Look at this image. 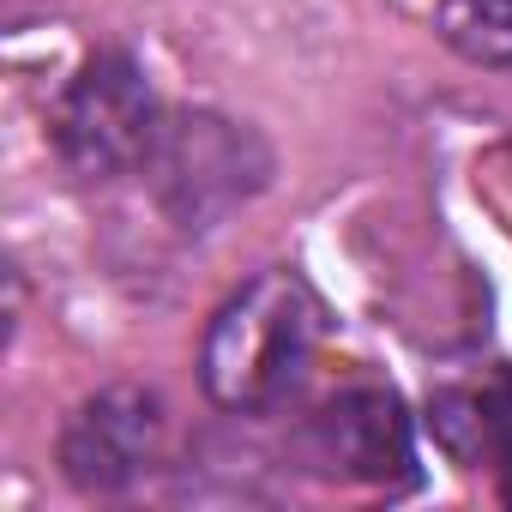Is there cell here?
Wrapping results in <instances>:
<instances>
[{
  "label": "cell",
  "instance_id": "4",
  "mask_svg": "<svg viewBox=\"0 0 512 512\" xmlns=\"http://www.w3.org/2000/svg\"><path fill=\"white\" fill-rule=\"evenodd\" d=\"M296 464L344 488H410L416 482V428L386 386H344L314 404L296 428Z\"/></svg>",
  "mask_w": 512,
  "mask_h": 512
},
{
  "label": "cell",
  "instance_id": "7",
  "mask_svg": "<svg viewBox=\"0 0 512 512\" xmlns=\"http://www.w3.org/2000/svg\"><path fill=\"white\" fill-rule=\"evenodd\" d=\"M434 31L470 67H488V73L512 79V0H440Z\"/></svg>",
  "mask_w": 512,
  "mask_h": 512
},
{
  "label": "cell",
  "instance_id": "1",
  "mask_svg": "<svg viewBox=\"0 0 512 512\" xmlns=\"http://www.w3.org/2000/svg\"><path fill=\"white\" fill-rule=\"evenodd\" d=\"M320 296L296 278V272H260L247 278L205 326L199 344V380L211 392L217 410L229 416H260L278 410L314 350H320Z\"/></svg>",
  "mask_w": 512,
  "mask_h": 512
},
{
  "label": "cell",
  "instance_id": "5",
  "mask_svg": "<svg viewBox=\"0 0 512 512\" xmlns=\"http://www.w3.org/2000/svg\"><path fill=\"white\" fill-rule=\"evenodd\" d=\"M163 446V404L145 386H109L85 398L61 428V470L85 494H121L157 464Z\"/></svg>",
  "mask_w": 512,
  "mask_h": 512
},
{
  "label": "cell",
  "instance_id": "6",
  "mask_svg": "<svg viewBox=\"0 0 512 512\" xmlns=\"http://www.w3.org/2000/svg\"><path fill=\"white\" fill-rule=\"evenodd\" d=\"M434 434L458 464H488L500 482V500H512V374L440 392Z\"/></svg>",
  "mask_w": 512,
  "mask_h": 512
},
{
  "label": "cell",
  "instance_id": "2",
  "mask_svg": "<svg viewBox=\"0 0 512 512\" xmlns=\"http://www.w3.org/2000/svg\"><path fill=\"white\" fill-rule=\"evenodd\" d=\"M145 175L169 223L187 235H205L272 181V151L247 121L187 109V115H163Z\"/></svg>",
  "mask_w": 512,
  "mask_h": 512
},
{
  "label": "cell",
  "instance_id": "3",
  "mask_svg": "<svg viewBox=\"0 0 512 512\" xmlns=\"http://www.w3.org/2000/svg\"><path fill=\"white\" fill-rule=\"evenodd\" d=\"M157 127H163V115H157L151 79L121 49L91 55L55 97V121H49L55 157L79 181H115L127 169H145Z\"/></svg>",
  "mask_w": 512,
  "mask_h": 512
}]
</instances>
